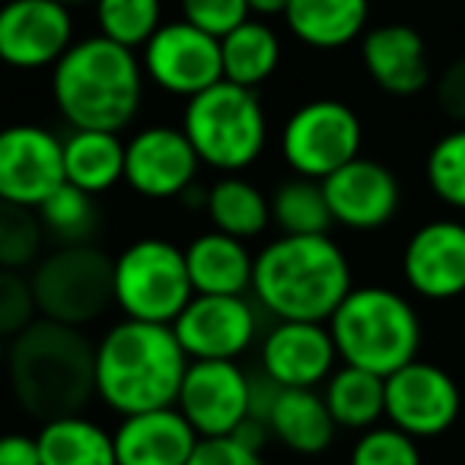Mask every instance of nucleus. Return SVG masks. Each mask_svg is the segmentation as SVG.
<instances>
[{"label":"nucleus","instance_id":"c756f323","mask_svg":"<svg viewBox=\"0 0 465 465\" xmlns=\"http://www.w3.org/2000/svg\"><path fill=\"white\" fill-rule=\"evenodd\" d=\"M268 201H272V223L281 230V236H325L335 223L322 182L306 175L284 179Z\"/></svg>","mask_w":465,"mask_h":465},{"label":"nucleus","instance_id":"9b49d317","mask_svg":"<svg viewBox=\"0 0 465 465\" xmlns=\"http://www.w3.org/2000/svg\"><path fill=\"white\" fill-rule=\"evenodd\" d=\"M143 74L153 86L173 96H198L223 80L220 39L201 33L185 20L163 23L141 52Z\"/></svg>","mask_w":465,"mask_h":465},{"label":"nucleus","instance_id":"7c9ffc66","mask_svg":"<svg viewBox=\"0 0 465 465\" xmlns=\"http://www.w3.org/2000/svg\"><path fill=\"white\" fill-rule=\"evenodd\" d=\"M42 226H45L48 240L54 246H84V242L96 240L99 226H103V211L96 207V194L84 192V188L58 185L39 207Z\"/></svg>","mask_w":465,"mask_h":465},{"label":"nucleus","instance_id":"4c0bfd02","mask_svg":"<svg viewBox=\"0 0 465 465\" xmlns=\"http://www.w3.org/2000/svg\"><path fill=\"white\" fill-rule=\"evenodd\" d=\"M185 465H265L262 452L242 446L232 437H201Z\"/></svg>","mask_w":465,"mask_h":465},{"label":"nucleus","instance_id":"6e6552de","mask_svg":"<svg viewBox=\"0 0 465 465\" xmlns=\"http://www.w3.org/2000/svg\"><path fill=\"white\" fill-rule=\"evenodd\" d=\"M194 297L185 249L143 236L115 255V306L124 319L173 325Z\"/></svg>","mask_w":465,"mask_h":465},{"label":"nucleus","instance_id":"5701e85b","mask_svg":"<svg viewBox=\"0 0 465 465\" xmlns=\"http://www.w3.org/2000/svg\"><path fill=\"white\" fill-rule=\"evenodd\" d=\"M370 0H291L284 23L291 35L316 52H338L363 39Z\"/></svg>","mask_w":465,"mask_h":465},{"label":"nucleus","instance_id":"cd10ccee","mask_svg":"<svg viewBox=\"0 0 465 465\" xmlns=\"http://www.w3.org/2000/svg\"><path fill=\"white\" fill-rule=\"evenodd\" d=\"M331 418L344 430H370L386 418V376L341 363L325 380L322 392Z\"/></svg>","mask_w":465,"mask_h":465},{"label":"nucleus","instance_id":"72a5a7b5","mask_svg":"<svg viewBox=\"0 0 465 465\" xmlns=\"http://www.w3.org/2000/svg\"><path fill=\"white\" fill-rule=\"evenodd\" d=\"M424 175L430 192L443 204L465 213V124H456L433 143L424 163Z\"/></svg>","mask_w":465,"mask_h":465},{"label":"nucleus","instance_id":"2eb2a0df","mask_svg":"<svg viewBox=\"0 0 465 465\" xmlns=\"http://www.w3.org/2000/svg\"><path fill=\"white\" fill-rule=\"evenodd\" d=\"M201 160L182 128L150 124L124 143V182L150 201H179L198 182Z\"/></svg>","mask_w":465,"mask_h":465},{"label":"nucleus","instance_id":"f03ea898","mask_svg":"<svg viewBox=\"0 0 465 465\" xmlns=\"http://www.w3.org/2000/svg\"><path fill=\"white\" fill-rule=\"evenodd\" d=\"M354 291L344 249L325 236H278L252 268V297L278 322H329Z\"/></svg>","mask_w":465,"mask_h":465},{"label":"nucleus","instance_id":"393cba45","mask_svg":"<svg viewBox=\"0 0 465 465\" xmlns=\"http://www.w3.org/2000/svg\"><path fill=\"white\" fill-rule=\"evenodd\" d=\"M64 179L90 194L124 182V141L115 131H71L64 137Z\"/></svg>","mask_w":465,"mask_h":465},{"label":"nucleus","instance_id":"e433bc0d","mask_svg":"<svg viewBox=\"0 0 465 465\" xmlns=\"http://www.w3.org/2000/svg\"><path fill=\"white\" fill-rule=\"evenodd\" d=\"M182 4V20L198 26L201 33L223 39L236 26L249 20V4L246 0H179Z\"/></svg>","mask_w":465,"mask_h":465},{"label":"nucleus","instance_id":"58836bf2","mask_svg":"<svg viewBox=\"0 0 465 465\" xmlns=\"http://www.w3.org/2000/svg\"><path fill=\"white\" fill-rule=\"evenodd\" d=\"M433 96L450 122L465 124V54L452 58L433 80Z\"/></svg>","mask_w":465,"mask_h":465},{"label":"nucleus","instance_id":"473e14b6","mask_svg":"<svg viewBox=\"0 0 465 465\" xmlns=\"http://www.w3.org/2000/svg\"><path fill=\"white\" fill-rule=\"evenodd\" d=\"M99 35L124 48H143L163 26V0H93Z\"/></svg>","mask_w":465,"mask_h":465},{"label":"nucleus","instance_id":"412c9836","mask_svg":"<svg viewBox=\"0 0 465 465\" xmlns=\"http://www.w3.org/2000/svg\"><path fill=\"white\" fill-rule=\"evenodd\" d=\"M112 437L118 465H185L201 440L175 405L128 414Z\"/></svg>","mask_w":465,"mask_h":465},{"label":"nucleus","instance_id":"f704fd0d","mask_svg":"<svg viewBox=\"0 0 465 465\" xmlns=\"http://www.w3.org/2000/svg\"><path fill=\"white\" fill-rule=\"evenodd\" d=\"M348 465H424V459L414 437L392 424H376L354 440Z\"/></svg>","mask_w":465,"mask_h":465},{"label":"nucleus","instance_id":"f3484780","mask_svg":"<svg viewBox=\"0 0 465 465\" xmlns=\"http://www.w3.org/2000/svg\"><path fill=\"white\" fill-rule=\"evenodd\" d=\"M401 278L408 291L433 303L465 293V223L440 217L418 226L401 252Z\"/></svg>","mask_w":465,"mask_h":465},{"label":"nucleus","instance_id":"c9c22d12","mask_svg":"<svg viewBox=\"0 0 465 465\" xmlns=\"http://www.w3.org/2000/svg\"><path fill=\"white\" fill-rule=\"evenodd\" d=\"M35 319H39V306H35L33 281L23 272L0 268V338L14 341Z\"/></svg>","mask_w":465,"mask_h":465},{"label":"nucleus","instance_id":"ddd939ff","mask_svg":"<svg viewBox=\"0 0 465 465\" xmlns=\"http://www.w3.org/2000/svg\"><path fill=\"white\" fill-rule=\"evenodd\" d=\"M64 141L42 124L0 128V201L39 207L64 185Z\"/></svg>","mask_w":465,"mask_h":465},{"label":"nucleus","instance_id":"a878e982","mask_svg":"<svg viewBox=\"0 0 465 465\" xmlns=\"http://www.w3.org/2000/svg\"><path fill=\"white\" fill-rule=\"evenodd\" d=\"M35 440L42 465H118L115 437L84 414L45 420Z\"/></svg>","mask_w":465,"mask_h":465},{"label":"nucleus","instance_id":"7ed1b4c3","mask_svg":"<svg viewBox=\"0 0 465 465\" xmlns=\"http://www.w3.org/2000/svg\"><path fill=\"white\" fill-rule=\"evenodd\" d=\"M185 370L173 325L122 319L96 341V399L122 418L173 408Z\"/></svg>","mask_w":465,"mask_h":465},{"label":"nucleus","instance_id":"ea45409f","mask_svg":"<svg viewBox=\"0 0 465 465\" xmlns=\"http://www.w3.org/2000/svg\"><path fill=\"white\" fill-rule=\"evenodd\" d=\"M0 465H42L39 440L29 433H0Z\"/></svg>","mask_w":465,"mask_h":465},{"label":"nucleus","instance_id":"0eeeda50","mask_svg":"<svg viewBox=\"0 0 465 465\" xmlns=\"http://www.w3.org/2000/svg\"><path fill=\"white\" fill-rule=\"evenodd\" d=\"M29 281L39 319L84 329L115 306V259L93 242L58 246L42 255Z\"/></svg>","mask_w":465,"mask_h":465},{"label":"nucleus","instance_id":"37998d69","mask_svg":"<svg viewBox=\"0 0 465 465\" xmlns=\"http://www.w3.org/2000/svg\"><path fill=\"white\" fill-rule=\"evenodd\" d=\"M462 341H465V319H462Z\"/></svg>","mask_w":465,"mask_h":465},{"label":"nucleus","instance_id":"39448f33","mask_svg":"<svg viewBox=\"0 0 465 465\" xmlns=\"http://www.w3.org/2000/svg\"><path fill=\"white\" fill-rule=\"evenodd\" d=\"M329 331L338 361L376 376H392L405 363L418 361L424 338L411 300L382 284L354 287L329 319Z\"/></svg>","mask_w":465,"mask_h":465},{"label":"nucleus","instance_id":"aec40b11","mask_svg":"<svg viewBox=\"0 0 465 465\" xmlns=\"http://www.w3.org/2000/svg\"><path fill=\"white\" fill-rule=\"evenodd\" d=\"M361 61L376 86L389 96H414L430 86L427 42L408 23H382L363 33Z\"/></svg>","mask_w":465,"mask_h":465},{"label":"nucleus","instance_id":"6ab92c4d","mask_svg":"<svg viewBox=\"0 0 465 465\" xmlns=\"http://www.w3.org/2000/svg\"><path fill=\"white\" fill-rule=\"evenodd\" d=\"M262 370L284 389L325 386L338 367V351L325 322H274L262 335Z\"/></svg>","mask_w":465,"mask_h":465},{"label":"nucleus","instance_id":"423d86ee","mask_svg":"<svg viewBox=\"0 0 465 465\" xmlns=\"http://www.w3.org/2000/svg\"><path fill=\"white\" fill-rule=\"evenodd\" d=\"M182 131L204 166L223 175L255 166L268 147V115L255 90L230 80L188 99Z\"/></svg>","mask_w":465,"mask_h":465},{"label":"nucleus","instance_id":"a19ab883","mask_svg":"<svg viewBox=\"0 0 465 465\" xmlns=\"http://www.w3.org/2000/svg\"><path fill=\"white\" fill-rule=\"evenodd\" d=\"M252 16H284L291 0H246Z\"/></svg>","mask_w":465,"mask_h":465},{"label":"nucleus","instance_id":"b1692460","mask_svg":"<svg viewBox=\"0 0 465 465\" xmlns=\"http://www.w3.org/2000/svg\"><path fill=\"white\" fill-rule=\"evenodd\" d=\"M268 430L297 456H319L335 443L338 424L316 389H281L268 414Z\"/></svg>","mask_w":465,"mask_h":465},{"label":"nucleus","instance_id":"20e7f679","mask_svg":"<svg viewBox=\"0 0 465 465\" xmlns=\"http://www.w3.org/2000/svg\"><path fill=\"white\" fill-rule=\"evenodd\" d=\"M143 64L134 48L105 35L77 39L52 67V99L71 131H124L143 103Z\"/></svg>","mask_w":465,"mask_h":465},{"label":"nucleus","instance_id":"c85d7f7f","mask_svg":"<svg viewBox=\"0 0 465 465\" xmlns=\"http://www.w3.org/2000/svg\"><path fill=\"white\" fill-rule=\"evenodd\" d=\"M220 61H223V80L255 90L278 71L281 39L265 20L249 16L242 26L220 39Z\"/></svg>","mask_w":465,"mask_h":465},{"label":"nucleus","instance_id":"9d476101","mask_svg":"<svg viewBox=\"0 0 465 465\" xmlns=\"http://www.w3.org/2000/svg\"><path fill=\"white\" fill-rule=\"evenodd\" d=\"M462 414V389L443 367L411 361L386 376V418L414 440L443 437Z\"/></svg>","mask_w":465,"mask_h":465},{"label":"nucleus","instance_id":"1a4fd4ad","mask_svg":"<svg viewBox=\"0 0 465 465\" xmlns=\"http://www.w3.org/2000/svg\"><path fill=\"white\" fill-rule=\"evenodd\" d=\"M363 147V124L341 99H310L291 112L281 131V153L293 175L329 179L344 163L357 160Z\"/></svg>","mask_w":465,"mask_h":465},{"label":"nucleus","instance_id":"79ce46f5","mask_svg":"<svg viewBox=\"0 0 465 465\" xmlns=\"http://www.w3.org/2000/svg\"><path fill=\"white\" fill-rule=\"evenodd\" d=\"M58 4H64V7H80V4H93V0H58Z\"/></svg>","mask_w":465,"mask_h":465},{"label":"nucleus","instance_id":"4468645a","mask_svg":"<svg viewBox=\"0 0 465 465\" xmlns=\"http://www.w3.org/2000/svg\"><path fill=\"white\" fill-rule=\"evenodd\" d=\"M74 42L71 7L58 0H7L0 7V64L45 71L64 58Z\"/></svg>","mask_w":465,"mask_h":465},{"label":"nucleus","instance_id":"bb28decb","mask_svg":"<svg viewBox=\"0 0 465 465\" xmlns=\"http://www.w3.org/2000/svg\"><path fill=\"white\" fill-rule=\"evenodd\" d=\"M207 217L213 230L249 242L272 226V201L262 194L259 185L242 179L240 173L223 175L207 188Z\"/></svg>","mask_w":465,"mask_h":465},{"label":"nucleus","instance_id":"f257e3e1","mask_svg":"<svg viewBox=\"0 0 465 465\" xmlns=\"http://www.w3.org/2000/svg\"><path fill=\"white\" fill-rule=\"evenodd\" d=\"M7 382L33 420L80 414L96 395V344L84 329L35 319L10 341Z\"/></svg>","mask_w":465,"mask_h":465},{"label":"nucleus","instance_id":"f8f14e48","mask_svg":"<svg viewBox=\"0 0 465 465\" xmlns=\"http://www.w3.org/2000/svg\"><path fill=\"white\" fill-rule=\"evenodd\" d=\"M259 303L249 297L194 293L173 322L188 361H236L259 338Z\"/></svg>","mask_w":465,"mask_h":465},{"label":"nucleus","instance_id":"4be33fe9","mask_svg":"<svg viewBox=\"0 0 465 465\" xmlns=\"http://www.w3.org/2000/svg\"><path fill=\"white\" fill-rule=\"evenodd\" d=\"M185 265L194 293H217V297H246L252 291L255 255L236 236L220 230L201 232L185 246Z\"/></svg>","mask_w":465,"mask_h":465},{"label":"nucleus","instance_id":"2f4dec72","mask_svg":"<svg viewBox=\"0 0 465 465\" xmlns=\"http://www.w3.org/2000/svg\"><path fill=\"white\" fill-rule=\"evenodd\" d=\"M48 232L35 207L0 201V268L26 272L42 259Z\"/></svg>","mask_w":465,"mask_h":465},{"label":"nucleus","instance_id":"dca6fc26","mask_svg":"<svg viewBox=\"0 0 465 465\" xmlns=\"http://www.w3.org/2000/svg\"><path fill=\"white\" fill-rule=\"evenodd\" d=\"M175 408L198 437H230L249 418V373L236 361H188Z\"/></svg>","mask_w":465,"mask_h":465},{"label":"nucleus","instance_id":"a211bd4d","mask_svg":"<svg viewBox=\"0 0 465 465\" xmlns=\"http://www.w3.org/2000/svg\"><path fill=\"white\" fill-rule=\"evenodd\" d=\"M322 188L331 220L357 232L386 226L401 204V185L395 173L367 156H357L335 169L329 179H322Z\"/></svg>","mask_w":465,"mask_h":465}]
</instances>
